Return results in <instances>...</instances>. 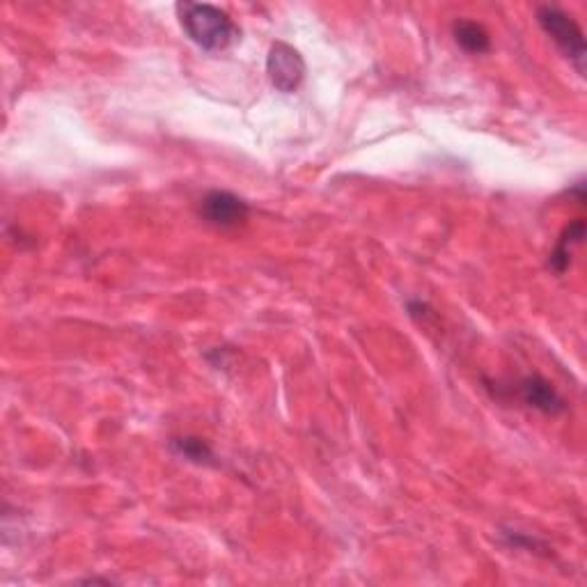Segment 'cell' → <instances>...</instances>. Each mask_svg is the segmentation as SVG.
<instances>
[{
	"mask_svg": "<svg viewBox=\"0 0 587 587\" xmlns=\"http://www.w3.org/2000/svg\"><path fill=\"white\" fill-rule=\"evenodd\" d=\"M179 26L202 51H226L237 42L241 30L232 16L212 3H177Z\"/></svg>",
	"mask_w": 587,
	"mask_h": 587,
	"instance_id": "6da1fadb",
	"label": "cell"
},
{
	"mask_svg": "<svg viewBox=\"0 0 587 587\" xmlns=\"http://www.w3.org/2000/svg\"><path fill=\"white\" fill-rule=\"evenodd\" d=\"M537 24L551 37V42L562 51V55L576 67V72L585 76V60H587L585 37L580 26L574 22V16L560 8L541 5L537 8Z\"/></svg>",
	"mask_w": 587,
	"mask_h": 587,
	"instance_id": "7a4b0ae2",
	"label": "cell"
},
{
	"mask_svg": "<svg viewBox=\"0 0 587 587\" xmlns=\"http://www.w3.org/2000/svg\"><path fill=\"white\" fill-rule=\"evenodd\" d=\"M267 74L278 92L292 94L306 78V60L292 44L273 42L267 55Z\"/></svg>",
	"mask_w": 587,
	"mask_h": 587,
	"instance_id": "3957f363",
	"label": "cell"
},
{
	"mask_svg": "<svg viewBox=\"0 0 587 587\" xmlns=\"http://www.w3.org/2000/svg\"><path fill=\"white\" fill-rule=\"evenodd\" d=\"M248 214H251L248 202L230 191H209L200 202L202 220H207L209 226L220 230L244 226L248 220Z\"/></svg>",
	"mask_w": 587,
	"mask_h": 587,
	"instance_id": "277c9868",
	"label": "cell"
},
{
	"mask_svg": "<svg viewBox=\"0 0 587 587\" xmlns=\"http://www.w3.org/2000/svg\"><path fill=\"white\" fill-rule=\"evenodd\" d=\"M512 393H516V397L525 404V407H531L544 416H560L566 411V404L562 395L556 391L553 383L539 374H531L516 381Z\"/></svg>",
	"mask_w": 587,
	"mask_h": 587,
	"instance_id": "5b68a950",
	"label": "cell"
},
{
	"mask_svg": "<svg viewBox=\"0 0 587 587\" xmlns=\"http://www.w3.org/2000/svg\"><path fill=\"white\" fill-rule=\"evenodd\" d=\"M583 237H585V220L576 218L574 222H570V226L564 228V232L560 234L558 244H556V248H553V253L549 257V269L551 271L562 276L566 269H570L574 248L580 244Z\"/></svg>",
	"mask_w": 587,
	"mask_h": 587,
	"instance_id": "8992f818",
	"label": "cell"
},
{
	"mask_svg": "<svg viewBox=\"0 0 587 587\" xmlns=\"http://www.w3.org/2000/svg\"><path fill=\"white\" fill-rule=\"evenodd\" d=\"M452 37L455 42L471 55H482L492 51V35L477 22L471 18H457L452 24Z\"/></svg>",
	"mask_w": 587,
	"mask_h": 587,
	"instance_id": "52a82bcc",
	"label": "cell"
},
{
	"mask_svg": "<svg viewBox=\"0 0 587 587\" xmlns=\"http://www.w3.org/2000/svg\"><path fill=\"white\" fill-rule=\"evenodd\" d=\"M170 448L175 450V455H179L181 459H187L191 463H197V465H207L214 461V452L209 448V443L205 438H197V436H181V438H175L170 443Z\"/></svg>",
	"mask_w": 587,
	"mask_h": 587,
	"instance_id": "ba28073f",
	"label": "cell"
}]
</instances>
